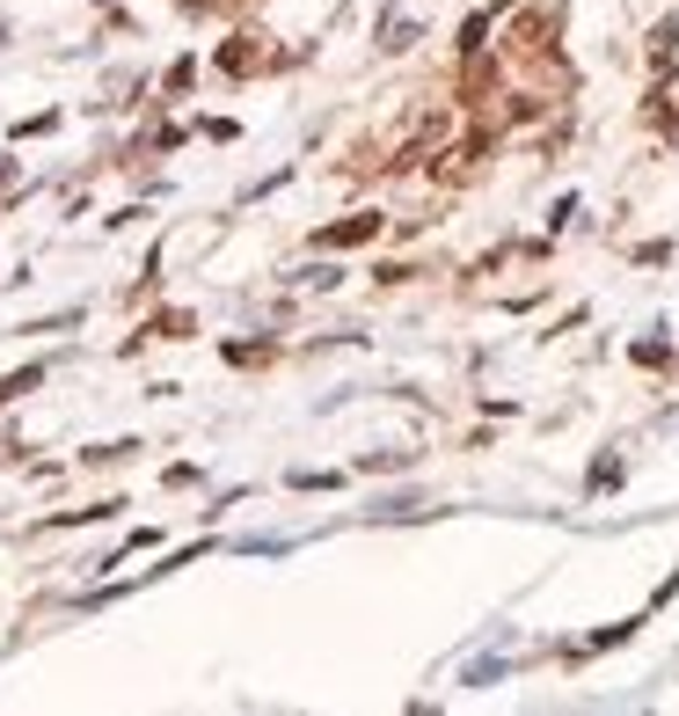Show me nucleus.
I'll list each match as a JSON object with an SVG mask.
<instances>
[{"mask_svg": "<svg viewBox=\"0 0 679 716\" xmlns=\"http://www.w3.org/2000/svg\"><path fill=\"white\" fill-rule=\"evenodd\" d=\"M483 37H489V15H475V23L461 29V51H468V59H475V51H483Z\"/></svg>", "mask_w": 679, "mask_h": 716, "instance_id": "nucleus-4", "label": "nucleus"}, {"mask_svg": "<svg viewBox=\"0 0 679 716\" xmlns=\"http://www.w3.org/2000/svg\"><path fill=\"white\" fill-rule=\"evenodd\" d=\"M541 45H548V15L541 8H519L505 23V51H541Z\"/></svg>", "mask_w": 679, "mask_h": 716, "instance_id": "nucleus-2", "label": "nucleus"}, {"mask_svg": "<svg viewBox=\"0 0 679 716\" xmlns=\"http://www.w3.org/2000/svg\"><path fill=\"white\" fill-rule=\"evenodd\" d=\"M380 213H351V220H337V227H322L315 234V248H359V242H373V234H380Z\"/></svg>", "mask_w": 679, "mask_h": 716, "instance_id": "nucleus-1", "label": "nucleus"}, {"mask_svg": "<svg viewBox=\"0 0 679 716\" xmlns=\"http://www.w3.org/2000/svg\"><path fill=\"white\" fill-rule=\"evenodd\" d=\"M264 66V45L256 37H227V51H219V74H256Z\"/></svg>", "mask_w": 679, "mask_h": 716, "instance_id": "nucleus-3", "label": "nucleus"}]
</instances>
